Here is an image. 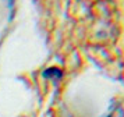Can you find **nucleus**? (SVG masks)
Listing matches in <instances>:
<instances>
[{
    "label": "nucleus",
    "instance_id": "f257e3e1",
    "mask_svg": "<svg viewBox=\"0 0 124 117\" xmlns=\"http://www.w3.org/2000/svg\"><path fill=\"white\" fill-rule=\"evenodd\" d=\"M43 75H45L46 78H54V79H57V78L62 77V71H60L59 68H56V67H52V68H47V70L43 72Z\"/></svg>",
    "mask_w": 124,
    "mask_h": 117
},
{
    "label": "nucleus",
    "instance_id": "f03ea898",
    "mask_svg": "<svg viewBox=\"0 0 124 117\" xmlns=\"http://www.w3.org/2000/svg\"><path fill=\"white\" fill-rule=\"evenodd\" d=\"M109 117H124L123 109H121V107H116V109L112 111V114H110Z\"/></svg>",
    "mask_w": 124,
    "mask_h": 117
}]
</instances>
